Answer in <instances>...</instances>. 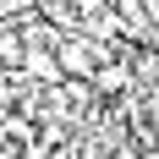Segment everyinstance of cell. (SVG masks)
Returning <instances> with one entry per match:
<instances>
[{
  "label": "cell",
  "mask_w": 159,
  "mask_h": 159,
  "mask_svg": "<svg viewBox=\"0 0 159 159\" xmlns=\"http://www.w3.org/2000/svg\"><path fill=\"white\" fill-rule=\"evenodd\" d=\"M110 49L99 44V39H88V33H61L55 39V61H61V77H77V82H93L99 61H104Z\"/></svg>",
  "instance_id": "6da1fadb"
},
{
  "label": "cell",
  "mask_w": 159,
  "mask_h": 159,
  "mask_svg": "<svg viewBox=\"0 0 159 159\" xmlns=\"http://www.w3.org/2000/svg\"><path fill=\"white\" fill-rule=\"evenodd\" d=\"M143 159H159V148H143Z\"/></svg>",
  "instance_id": "7a4b0ae2"
}]
</instances>
